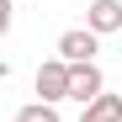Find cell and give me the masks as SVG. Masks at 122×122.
<instances>
[{"mask_svg": "<svg viewBox=\"0 0 122 122\" xmlns=\"http://www.w3.org/2000/svg\"><path fill=\"white\" fill-rule=\"evenodd\" d=\"M11 122H58V106H48V101H27Z\"/></svg>", "mask_w": 122, "mask_h": 122, "instance_id": "8992f818", "label": "cell"}, {"mask_svg": "<svg viewBox=\"0 0 122 122\" xmlns=\"http://www.w3.org/2000/svg\"><path fill=\"white\" fill-rule=\"evenodd\" d=\"M80 122H122V96H101V101H90L85 112H80Z\"/></svg>", "mask_w": 122, "mask_h": 122, "instance_id": "5b68a950", "label": "cell"}, {"mask_svg": "<svg viewBox=\"0 0 122 122\" xmlns=\"http://www.w3.org/2000/svg\"><path fill=\"white\" fill-rule=\"evenodd\" d=\"M106 96V74L101 64H74V80H69V101H80V112L90 106V101Z\"/></svg>", "mask_w": 122, "mask_h": 122, "instance_id": "3957f363", "label": "cell"}, {"mask_svg": "<svg viewBox=\"0 0 122 122\" xmlns=\"http://www.w3.org/2000/svg\"><path fill=\"white\" fill-rule=\"evenodd\" d=\"M85 27H90L96 37L122 32V0H90V5H85Z\"/></svg>", "mask_w": 122, "mask_h": 122, "instance_id": "277c9868", "label": "cell"}, {"mask_svg": "<svg viewBox=\"0 0 122 122\" xmlns=\"http://www.w3.org/2000/svg\"><path fill=\"white\" fill-rule=\"evenodd\" d=\"M69 80H74V64H64V58H43L37 64V74H32V85H37V96L48 101V106H58V101H69Z\"/></svg>", "mask_w": 122, "mask_h": 122, "instance_id": "6da1fadb", "label": "cell"}, {"mask_svg": "<svg viewBox=\"0 0 122 122\" xmlns=\"http://www.w3.org/2000/svg\"><path fill=\"white\" fill-rule=\"evenodd\" d=\"M96 53H101V37L90 27H69L58 37V58H64V64H96Z\"/></svg>", "mask_w": 122, "mask_h": 122, "instance_id": "7a4b0ae2", "label": "cell"}]
</instances>
